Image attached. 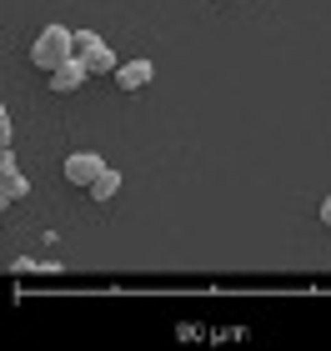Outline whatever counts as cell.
Returning <instances> with one entry per match:
<instances>
[{"label": "cell", "instance_id": "7", "mask_svg": "<svg viewBox=\"0 0 331 351\" xmlns=\"http://www.w3.org/2000/svg\"><path fill=\"white\" fill-rule=\"evenodd\" d=\"M86 191H90V201H110V196L121 191V171H110V166H106V171H101V176H96V181H90Z\"/></svg>", "mask_w": 331, "mask_h": 351}, {"label": "cell", "instance_id": "6", "mask_svg": "<svg viewBox=\"0 0 331 351\" xmlns=\"http://www.w3.org/2000/svg\"><path fill=\"white\" fill-rule=\"evenodd\" d=\"M25 196H30V181H25V176H21V171H0V201L15 206V201H25Z\"/></svg>", "mask_w": 331, "mask_h": 351}, {"label": "cell", "instance_id": "8", "mask_svg": "<svg viewBox=\"0 0 331 351\" xmlns=\"http://www.w3.org/2000/svg\"><path fill=\"white\" fill-rule=\"evenodd\" d=\"M317 216H321V226H331V196H326V201L317 206Z\"/></svg>", "mask_w": 331, "mask_h": 351}, {"label": "cell", "instance_id": "2", "mask_svg": "<svg viewBox=\"0 0 331 351\" xmlns=\"http://www.w3.org/2000/svg\"><path fill=\"white\" fill-rule=\"evenodd\" d=\"M101 171H106V161H101L96 151H71V156H66V166H60V176H66L71 186H90Z\"/></svg>", "mask_w": 331, "mask_h": 351}, {"label": "cell", "instance_id": "1", "mask_svg": "<svg viewBox=\"0 0 331 351\" xmlns=\"http://www.w3.org/2000/svg\"><path fill=\"white\" fill-rule=\"evenodd\" d=\"M71 56H75V30H66V25H45L40 36L30 40V66H40L45 75Z\"/></svg>", "mask_w": 331, "mask_h": 351}, {"label": "cell", "instance_id": "3", "mask_svg": "<svg viewBox=\"0 0 331 351\" xmlns=\"http://www.w3.org/2000/svg\"><path fill=\"white\" fill-rule=\"evenodd\" d=\"M90 81V66H86V60L81 56H71V60H60V66L51 71V90L56 95H75V90H81Z\"/></svg>", "mask_w": 331, "mask_h": 351}, {"label": "cell", "instance_id": "4", "mask_svg": "<svg viewBox=\"0 0 331 351\" xmlns=\"http://www.w3.org/2000/svg\"><path fill=\"white\" fill-rule=\"evenodd\" d=\"M156 81V66H151V60L146 56H136V60H121V66H116V90H146Z\"/></svg>", "mask_w": 331, "mask_h": 351}, {"label": "cell", "instance_id": "5", "mask_svg": "<svg viewBox=\"0 0 331 351\" xmlns=\"http://www.w3.org/2000/svg\"><path fill=\"white\" fill-rule=\"evenodd\" d=\"M81 60L90 66V75H116V66H121L116 51H110L106 40H101V45H90V51H81Z\"/></svg>", "mask_w": 331, "mask_h": 351}]
</instances>
